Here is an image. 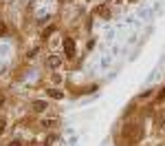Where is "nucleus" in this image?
Wrapping results in <instances>:
<instances>
[{"label": "nucleus", "instance_id": "obj_1", "mask_svg": "<svg viewBox=\"0 0 165 146\" xmlns=\"http://www.w3.org/2000/svg\"><path fill=\"white\" fill-rule=\"evenodd\" d=\"M64 51H66V56H75V42H73V38H66L64 40Z\"/></svg>", "mask_w": 165, "mask_h": 146}, {"label": "nucleus", "instance_id": "obj_2", "mask_svg": "<svg viewBox=\"0 0 165 146\" xmlns=\"http://www.w3.org/2000/svg\"><path fill=\"white\" fill-rule=\"evenodd\" d=\"M46 108H49V104H46V102H42V100L33 102V111H35V113H44Z\"/></svg>", "mask_w": 165, "mask_h": 146}, {"label": "nucleus", "instance_id": "obj_3", "mask_svg": "<svg viewBox=\"0 0 165 146\" xmlns=\"http://www.w3.org/2000/svg\"><path fill=\"white\" fill-rule=\"evenodd\" d=\"M46 64H49L51 69H55V67H60V64H62V58H60V56H51Z\"/></svg>", "mask_w": 165, "mask_h": 146}, {"label": "nucleus", "instance_id": "obj_4", "mask_svg": "<svg viewBox=\"0 0 165 146\" xmlns=\"http://www.w3.org/2000/svg\"><path fill=\"white\" fill-rule=\"evenodd\" d=\"M49 95H51V97H62L64 93H62V91H57V89H49Z\"/></svg>", "mask_w": 165, "mask_h": 146}, {"label": "nucleus", "instance_id": "obj_5", "mask_svg": "<svg viewBox=\"0 0 165 146\" xmlns=\"http://www.w3.org/2000/svg\"><path fill=\"white\" fill-rule=\"evenodd\" d=\"M9 146H22V142L20 140H13V142H9Z\"/></svg>", "mask_w": 165, "mask_h": 146}, {"label": "nucleus", "instance_id": "obj_6", "mask_svg": "<svg viewBox=\"0 0 165 146\" xmlns=\"http://www.w3.org/2000/svg\"><path fill=\"white\" fill-rule=\"evenodd\" d=\"M2 131H5V122L0 120V135H2Z\"/></svg>", "mask_w": 165, "mask_h": 146}, {"label": "nucleus", "instance_id": "obj_7", "mask_svg": "<svg viewBox=\"0 0 165 146\" xmlns=\"http://www.w3.org/2000/svg\"><path fill=\"white\" fill-rule=\"evenodd\" d=\"M159 97H161V100H165V89H161V93H159Z\"/></svg>", "mask_w": 165, "mask_h": 146}, {"label": "nucleus", "instance_id": "obj_8", "mask_svg": "<svg viewBox=\"0 0 165 146\" xmlns=\"http://www.w3.org/2000/svg\"><path fill=\"white\" fill-rule=\"evenodd\" d=\"M5 31H7V27H5V24H0V35H2Z\"/></svg>", "mask_w": 165, "mask_h": 146}, {"label": "nucleus", "instance_id": "obj_9", "mask_svg": "<svg viewBox=\"0 0 165 146\" xmlns=\"http://www.w3.org/2000/svg\"><path fill=\"white\" fill-rule=\"evenodd\" d=\"M66 2H68V0H66Z\"/></svg>", "mask_w": 165, "mask_h": 146}]
</instances>
